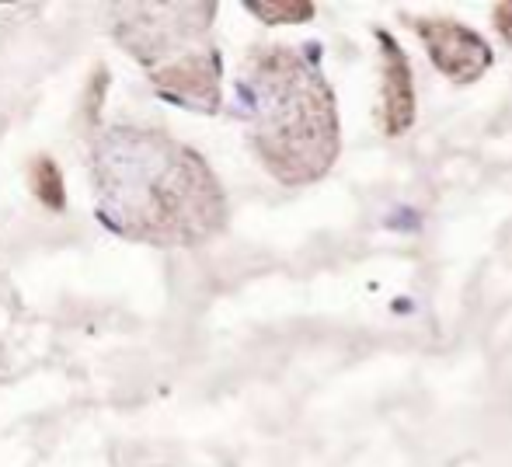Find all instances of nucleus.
<instances>
[{
	"instance_id": "f257e3e1",
	"label": "nucleus",
	"mask_w": 512,
	"mask_h": 467,
	"mask_svg": "<svg viewBox=\"0 0 512 467\" xmlns=\"http://www.w3.org/2000/svg\"><path fill=\"white\" fill-rule=\"evenodd\" d=\"M102 217L150 244H199L227 220V203L192 150L161 133L122 129L98 147Z\"/></svg>"
},
{
	"instance_id": "f03ea898",
	"label": "nucleus",
	"mask_w": 512,
	"mask_h": 467,
	"mask_svg": "<svg viewBox=\"0 0 512 467\" xmlns=\"http://www.w3.org/2000/svg\"><path fill=\"white\" fill-rule=\"evenodd\" d=\"M251 143L283 185L321 178L338 157V112L331 88L300 53L265 46L244 67Z\"/></svg>"
},
{
	"instance_id": "7ed1b4c3",
	"label": "nucleus",
	"mask_w": 512,
	"mask_h": 467,
	"mask_svg": "<svg viewBox=\"0 0 512 467\" xmlns=\"http://www.w3.org/2000/svg\"><path fill=\"white\" fill-rule=\"evenodd\" d=\"M411 25L422 35L432 63H436L450 81L471 84V81H478L481 74H488V67H492V60H495L492 46H488L474 28L460 25V21H453V18H443V14H436V18H411Z\"/></svg>"
},
{
	"instance_id": "20e7f679",
	"label": "nucleus",
	"mask_w": 512,
	"mask_h": 467,
	"mask_svg": "<svg viewBox=\"0 0 512 467\" xmlns=\"http://www.w3.org/2000/svg\"><path fill=\"white\" fill-rule=\"evenodd\" d=\"M157 91L168 98H178L182 105L192 109L216 112L220 109V63H216L213 49H199V53H185L171 67L154 74Z\"/></svg>"
},
{
	"instance_id": "39448f33",
	"label": "nucleus",
	"mask_w": 512,
	"mask_h": 467,
	"mask_svg": "<svg viewBox=\"0 0 512 467\" xmlns=\"http://www.w3.org/2000/svg\"><path fill=\"white\" fill-rule=\"evenodd\" d=\"M377 39L384 42V133L401 136L415 122V84H411V63L401 53V46L387 32H377Z\"/></svg>"
},
{
	"instance_id": "423d86ee",
	"label": "nucleus",
	"mask_w": 512,
	"mask_h": 467,
	"mask_svg": "<svg viewBox=\"0 0 512 467\" xmlns=\"http://www.w3.org/2000/svg\"><path fill=\"white\" fill-rule=\"evenodd\" d=\"M32 189L46 210H63V178H60V168H56L49 157H39V164H35Z\"/></svg>"
},
{
	"instance_id": "0eeeda50",
	"label": "nucleus",
	"mask_w": 512,
	"mask_h": 467,
	"mask_svg": "<svg viewBox=\"0 0 512 467\" xmlns=\"http://www.w3.org/2000/svg\"><path fill=\"white\" fill-rule=\"evenodd\" d=\"M251 14H262V21H310L314 18V4H248Z\"/></svg>"
},
{
	"instance_id": "6e6552de",
	"label": "nucleus",
	"mask_w": 512,
	"mask_h": 467,
	"mask_svg": "<svg viewBox=\"0 0 512 467\" xmlns=\"http://www.w3.org/2000/svg\"><path fill=\"white\" fill-rule=\"evenodd\" d=\"M492 18H495V28H499V35L512 46V4H495L492 7Z\"/></svg>"
}]
</instances>
